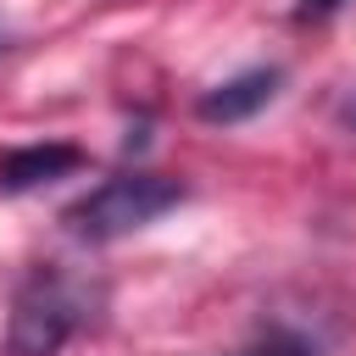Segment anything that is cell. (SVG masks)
I'll list each match as a JSON object with an SVG mask.
<instances>
[{
	"label": "cell",
	"mask_w": 356,
	"mask_h": 356,
	"mask_svg": "<svg viewBox=\"0 0 356 356\" xmlns=\"http://www.w3.org/2000/svg\"><path fill=\"white\" fill-rule=\"evenodd\" d=\"M339 117H345V122H350V128H356V95H350V100H345V111H339Z\"/></svg>",
	"instance_id": "obj_7"
},
{
	"label": "cell",
	"mask_w": 356,
	"mask_h": 356,
	"mask_svg": "<svg viewBox=\"0 0 356 356\" xmlns=\"http://www.w3.org/2000/svg\"><path fill=\"white\" fill-rule=\"evenodd\" d=\"M78 295L61 284V278H28V289L17 295V306H11V328H6V345H11V356H56L67 339H72V328H78Z\"/></svg>",
	"instance_id": "obj_2"
},
{
	"label": "cell",
	"mask_w": 356,
	"mask_h": 356,
	"mask_svg": "<svg viewBox=\"0 0 356 356\" xmlns=\"http://www.w3.org/2000/svg\"><path fill=\"white\" fill-rule=\"evenodd\" d=\"M345 0H295V22H323V17H334Z\"/></svg>",
	"instance_id": "obj_5"
},
{
	"label": "cell",
	"mask_w": 356,
	"mask_h": 356,
	"mask_svg": "<svg viewBox=\"0 0 356 356\" xmlns=\"http://www.w3.org/2000/svg\"><path fill=\"white\" fill-rule=\"evenodd\" d=\"M0 50H6V22H0Z\"/></svg>",
	"instance_id": "obj_8"
},
{
	"label": "cell",
	"mask_w": 356,
	"mask_h": 356,
	"mask_svg": "<svg viewBox=\"0 0 356 356\" xmlns=\"http://www.w3.org/2000/svg\"><path fill=\"white\" fill-rule=\"evenodd\" d=\"M278 83H284V72H278V67L234 72V78H222L217 89H206V95L195 100V117H200V122H245V117H256L261 106H273Z\"/></svg>",
	"instance_id": "obj_3"
},
{
	"label": "cell",
	"mask_w": 356,
	"mask_h": 356,
	"mask_svg": "<svg viewBox=\"0 0 356 356\" xmlns=\"http://www.w3.org/2000/svg\"><path fill=\"white\" fill-rule=\"evenodd\" d=\"M178 200H184V184L178 178H161V172H117L100 189H89L83 200H72L61 211V228L78 245H111V239L156 222Z\"/></svg>",
	"instance_id": "obj_1"
},
{
	"label": "cell",
	"mask_w": 356,
	"mask_h": 356,
	"mask_svg": "<svg viewBox=\"0 0 356 356\" xmlns=\"http://www.w3.org/2000/svg\"><path fill=\"white\" fill-rule=\"evenodd\" d=\"M250 356H306L300 345H267V350H250Z\"/></svg>",
	"instance_id": "obj_6"
},
{
	"label": "cell",
	"mask_w": 356,
	"mask_h": 356,
	"mask_svg": "<svg viewBox=\"0 0 356 356\" xmlns=\"http://www.w3.org/2000/svg\"><path fill=\"white\" fill-rule=\"evenodd\" d=\"M83 167V150L78 145H61V139H44V145H17L0 156V195H28L39 184H56L67 172Z\"/></svg>",
	"instance_id": "obj_4"
}]
</instances>
